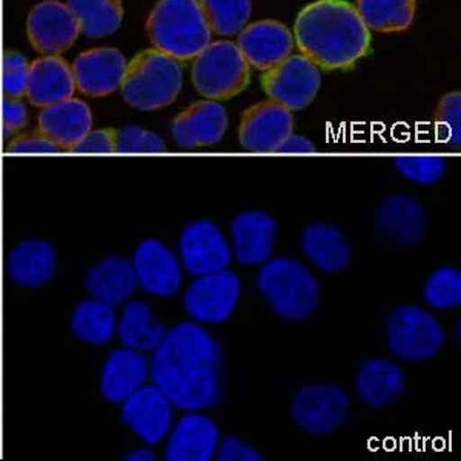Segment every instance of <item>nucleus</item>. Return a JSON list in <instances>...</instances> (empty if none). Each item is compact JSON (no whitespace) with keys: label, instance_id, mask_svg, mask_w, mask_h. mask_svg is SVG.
<instances>
[{"label":"nucleus","instance_id":"f257e3e1","mask_svg":"<svg viewBox=\"0 0 461 461\" xmlns=\"http://www.w3.org/2000/svg\"><path fill=\"white\" fill-rule=\"evenodd\" d=\"M221 346L194 321H182L167 332L152 356L149 371L180 411L210 408L221 395Z\"/></svg>","mask_w":461,"mask_h":461},{"label":"nucleus","instance_id":"f03ea898","mask_svg":"<svg viewBox=\"0 0 461 461\" xmlns=\"http://www.w3.org/2000/svg\"><path fill=\"white\" fill-rule=\"evenodd\" d=\"M294 37L304 58L323 71H348L371 51V32L346 0H315L304 6Z\"/></svg>","mask_w":461,"mask_h":461},{"label":"nucleus","instance_id":"7ed1b4c3","mask_svg":"<svg viewBox=\"0 0 461 461\" xmlns=\"http://www.w3.org/2000/svg\"><path fill=\"white\" fill-rule=\"evenodd\" d=\"M147 32L156 50L180 63L197 58L212 36L199 0H158L148 17Z\"/></svg>","mask_w":461,"mask_h":461},{"label":"nucleus","instance_id":"20e7f679","mask_svg":"<svg viewBox=\"0 0 461 461\" xmlns=\"http://www.w3.org/2000/svg\"><path fill=\"white\" fill-rule=\"evenodd\" d=\"M184 84V71L177 59L156 48L143 50L126 65L122 97L139 111H158L177 99Z\"/></svg>","mask_w":461,"mask_h":461},{"label":"nucleus","instance_id":"39448f33","mask_svg":"<svg viewBox=\"0 0 461 461\" xmlns=\"http://www.w3.org/2000/svg\"><path fill=\"white\" fill-rule=\"evenodd\" d=\"M258 289L282 319L300 321L317 308L320 286L302 263L289 258H271L263 263L256 278Z\"/></svg>","mask_w":461,"mask_h":461},{"label":"nucleus","instance_id":"423d86ee","mask_svg":"<svg viewBox=\"0 0 461 461\" xmlns=\"http://www.w3.org/2000/svg\"><path fill=\"white\" fill-rule=\"evenodd\" d=\"M193 84L204 99L230 100L243 93L251 82V68L236 43H210L194 59Z\"/></svg>","mask_w":461,"mask_h":461},{"label":"nucleus","instance_id":"0eeeda50","mask_svg":"<svg viewBox=\"0 0 461 461\" xmlns=\"http://www.w3.org/2000/svg\"><path fill=\"white\" fill-rule=\"evenodd\" d=\"M386 339L391 354L403 362L419 363L440 351L446 334L429 311L417 304H403L389 315Z\"/></svg>","mask_w":461,"mask_h":461},{"label":"nucleus","instance_id":"6e6552de","mask_svg":"<svg viewBox=\"0 0 461 461\" xmlns=\"http://www.w3.org/2000/svg\"><path fill=\"white\" fill-rule=\"evenodd\" d=\"M260 82L269 100L289 111H300L315 99L321 85V74L303 54H291L284 62L265 71Z\"/></svg>","mask_w":461,"mask_h":461},{"label":"nucleus","instance_id":"1a4fd4ad","mask_svg":"<svg viewBox=\"0 0 461 461\" xmlns=\"http://www.w3.org/2000/svg\"><path fill=\"white\" fill-rule=\"evenodd\" d=\"M240 299V278L232 271L204 274L189 285L185 311L199 323L217 325L230 319Z\"/></svg>","mask_w":461,"mask_h":461},{"label":"nucleus","instance_id":"9d476101","mask_svg":"<svg viewBox=\"0 0 461 461\" xmlns=\"http://www.w3.org/2000/svg\"><path fill=\"white\" fill-rule=\"evenodd\" d=\"M348 395L337 384L303 386L291 402L294 421L310 435L334 432L348 417Z\"/></svg>","mask_w":461,"mask_h":461},{"label":"nucleus","instance_id":"9b49d317","mask_svg":"<svg viewBox=\"0 0 461 461\" xmlns=\"http://www.w3.org/2000/svg\"><path fill=\"white\" fill-rule=\"evenodd\" d=\"M27 34L37 53L60 56L77 42L79 23L67 4L60 0H43L28 14Z\"/></svg>","mask_w":461,"mask_h":461},{"label":"nucleus","instance_id":"f8f14e48","mask_svg":"<svg viewBox=\"0 0 461 461\" xmlns=\"http://www.w3.org/2000/svg\"><path fill=\"white\" fill-rule=\"evenodd\" d=\"M121 419L147 446H158L169 434L174 404L156 384H143L122 403Z\"/></svg>","mask_w":461,"mask_h":461},{"label":"nucleus","instance_id":"ddd939ff","mask_svg":"<svg viewBox=\"0 0 461 461\" xmlns=\"http://www.w3.org/2000/svg\"><path fill=\"white\" fill-rule=\"evenodd\" d=\"M178 251L185 269L197 277L223 271L232 258L223 232L212 221H194L185 226Z\"/></svg>","mask_w":461,"mask_h":461},{"label":"nucleus","instance_id":"4468645a","mask_svg":"<svg viewBox=\"0 0 461 461\" xmlns=\"http://www.w3.org/2000/svg\"><path fill=\"white\" fill-rule=\"evenodd\" d=\"M137 284L156 297H173L182 288L184 271L177 256L158 239H145L132 254Z\"/></svg>","mask_w":461,"mask_h":461},{"label":"nucleus","instance_id":"2eb2a0df","mask_svg":"<svg viewBox=\"0 0 461 461\" xmlns=\"http://www.w3.org/2000/svg\"><path fill=\"white\" fill-rule=\"evenodd\" d=\"M293 111L274 100H267L241 114L239 140L247 151L274 152L293 134Z\"/></svg>","mask_w":461,"mask_h":461},{"label":"nucleus","instance_id":"dca6fc26","mask_svg":"<svg viewBox=\"0 0 461 461\" xmlns=\"http://www.w3.org/2000/svg\"><path fill=\"white\" fill-rule=\"evenodd\" d=\"M228 128V113L217 100H200L174 117L169 134L185 149L212 147Z\"/></svg>","mask_w":461,"mask_h":461},{"label":"nucleus","instance_id":"f3484780","mask_svg":"<svg viewBox=\"0 0 461 461\" xmlns=\"http://www.w3.org/2000/svg\"><path fill=\"white\" fill-rule=\"evenodd\" d=\"M125 56L117 48H93L80 53L73 65L76 89L89 97H106L121 88Z\"/></svg>","mask_w":461,"mask_h":461},{"label":"nucleus","instance_id":"a211bd4d","mask_svg":"<svg viewBox=\"0 0 461 461\" xmlns=\"http://www.w3.org/2000/svg\"><path fill=\"white\" fill-rule=\"evenodd\" d=\"M375 230L389 245L412 247L425 236V208L411 195H389L375 211Z\"/></svg>","mask_w":461,"mask_h":461},{"label":"nucleus","instance_id":"6ab92c4d","mask_svg":"<svg viewBox=\"0 0 461 461\" xmlns=\"http://www.w3.org/2000/svg\"><path fill=\"white\" fill-rule=\"evenodd\" d=\"M237 47L249 67L267 71L291 56L294 36L282 22H254L239 32Z\"/></svg>","mask_w":461,"mask_h":461},{"label":"nucleus","instance_id":"aec40b11","mask_svg":"<svg viewBox=\"0 0 461 461\" xmlns=\"http://www.w3.org/2000/svg\"><path fill=\"white\" fill-rule=\"evenodd\" d=\"M221 434L206 415L189 412L178 420L165 446L168 461H210L219 447Z\"/></svg>","mask_w":461,"mask_h":461},{"label":"nucleus","instance_id":"412c9836","mask_svg":"<svg viewBox=\"0 0 461 461\" xmlns=\"http://www.w3.org/2000/svg\"><path fill=\"white\" fill-rule=\"evenodd\" d=\"M277 225L271 215L251 210L236 215L230 221V239L237 262L258 267L273 254Z\"/></svg>","mask_w":461,"mask_h":461},{"label":"nucleus","instance_id":"4be33fe9","mask_svg":"<svg viewBox=\"0 0 461 461\" xmlns=\"http://www.w3.org/2000/svg\"><path fill=\"white\" fill-rule=\"evenodd\" d=\"M5 269L11 282L17 286L41 288L54 277L58 269V254L47 240L27 239L8 252Z\"/></svg>","mask_w":461,"mask_h":461},{"label":"nucleus","instance_id":"5701e85b","mask_svg":"<svg viewBox=\"0 0 461 461\" xmlns=\"http://www.w3.org/2000/svg\"><path fill=\"white\" fill-rule=\"evenodd\" d=\"M149 373V363L143 352L122 348L110 352L100 374V393L111 403H123L142 388Z\"/></svg>","mask_w":461,"mask_h":461},{"label":"nucleus","instance_id":"b1692460","mask_svg":"<svg viewBox=\"0 0 461 461\" xmlns=\"http://www.w3.org/2000/svg\"><path fill=\"white\" fill-rule=\"evenodd\" d=\"M37 130L59 147L69 149L93 130V113L84 100L69 97L42 108Z\"/></svg>","mask_w":461,"mask_h":461},{"label":"nucleus","instance_id":"393cba45","mask_svg":"<svg viewBox=\"0 0 461 461\" xmlns=\"http://www.w3.org/2000/svg\"><path fill=\"white\" fill-rule=\"evenodd\" d=\"M73 67L60 56H42L30 67L27 99L39 108L54 105L74 97Z\"/></svg>","mask_w":461,"mask_h":461},{"label":"nucleus","instance_id":"a878e982","mask_svg":"<svg viewBox=\"0 0 461 461\" xmlns=\"http://www.w3.org/2000/svg\"><path fill=\"white\" fill-rule=\"evenodd\" d=\"M137 286L132 263L119 256L102 258L85 276V288L89 295L113 308L131 299Z\"/></svg>","mask_w":461,"mask_h":461},{"label":"nucleus","instance_id":"bb28decb","mask_svg":"<svg viewBox=\"0 0 461 461\" xmlns=\"http://www.w3.org/2000/svg\"><path fill=\"white\" fill-rule=\"evenodd\" d=\"M356 386L363 403L382 409L400 399L406 382L399 365L386 358H371L358 369Z\"/></svg>","mask_w":461,"mask_h":461},{"label":"nucleus","instance_id":"cd10ccee","mask_svg":"<svg viewBox=\"0 0 461 461\" xmlns=\"http://www.w3.org/2000/svg\"><path fill=\"white\" fill-rule=\"evenodd\" d=\"M167 328L142 300H128L117 319V336L123 348L154 352L167 337Z\"/></svg>","mask_w":461,"mask_h":461},{"label":"nucleus","instance_id":"c85d7f7f","mask_svg":"<svg viewBox=\"0 0 461 461\" xmlns=\"http://www.w3.org/2000/svg\"><path fill=\"white\" fill-rule=\"evenodd\" d=\"M302 249L325 273H339L351 263V247L336 226L326 223L306 226L302 234Z\"/></svg>","mask_w":461,"mask_h":461},{"label":"nucleus","instance_id":"c756f323","mask_svg":"<svg viewBox=\"0 0 461 461\" xmlns=\"http://www.w3.org/2000/svg\"><path fill=\"white\" fill-rule=\"evenodd\" d=\"M71 332L88 345L104 346L110 343L117 332L114 308L93 297L80 302L71 319Z\"/></svg>","mask_w":461,"mask_h":461},{"label":"nucleus","instance_id":"7c9ffc66","mask_svg":"<svg viewBox=\"0 0 461 461\" xmlns=\"http://www.w3.org/2000/svg\"><path fill=\"white\" fill-rule=\"evenodd\" d=\"M67 5L79 23L80 34L89 39L114 34L125 14L122 0H67Z\"/></svg>","mask_w":461,"mask_h":461},{"label":"nucleus","instance_id":"2f4dec72","mask_svg":"<svg viewBox=\"0 0 461 461\" xmlns=\"http://www.w3.org/2000/svg\"><path fill=\"white\" fill-rule=\"evenodd\" d=\"M356 8L367 30L400 32L414 23L417 0H357Z\"/></svg>","mask_w":461,"mask_h":461},{"label":"nucleus","instance_id":"473e14b6","mask_svg":"<svg viewBox=\"0 0 461 461\" xmlns=\"http://www.w3.org/2000/svg\"><path fill=\"white\" fill-rule=\"evenodd\" d=\"M211 32L234 36L247 27L251 0H199Z\"/></svg>","mask_w":461,"mask_h":461},{"label":"nucleus","instance_id":"72a5a7b5","mask_svg":"<svg viewBox=\"0 0 461 461\" xmlns=\"http://www.w3.org/2000/svg\"><path fill=\"white\" fill-rule=\"evenodd\" d=\"M423 297L435 310H454L461 303V274L452 267L435 269L426 280Z\"/></svg>","mask_w":461,"mask_h":461},{"label":"nucleus","instance_id":"f704fd0d","mask_svg":"<svg viewBox=\"0 0 461 461\" xmlns=\"http://www.w3.org/2000/svg\"><path fill=\"white\" fill-rule=\"evenodd\" d=\"M393 167L403 177L417 185L435 184L438 182L446 171V160L441 156L429 154H408L397 156L393 160Z\"/></svg>","mask_w":461,"mask_h":461},{"label":"nucleus","instance_id":"c9c22d12","mask_svg":"<svg viewBox=\"0 0 461 461\" xmlns=\"http://www.w3.org/2000/svg\"><path fill=\"white\" fill-rule=\"evenodd\" d=\"M437 137L446 147L460 149L461 145V95L452 91L443 95L435 110Z\"/></svg>","mask_w":461,"mask_h":461},{"label":"nucleus","instance_id":"e433bc0d","mask_svg":"<svg viewBox=\"0 0 461 461\" xmlns=\"http://www.w3.org/2000/svg\"><path fill=\"white\" fill-rule=\"evenodd\" d=\"M32 62L23 54L8 50L2 62V95L6 99H23L27 95Z\"/></svg>","mask_w":461,"mask_h":461},{"label":"nucleus","instance_id":"4c0bfd02","mask_svg":"<svg viewBox=\"0 0 461 461\" xmlns=\"http://www.w3.org/2000/svg\"><path fill=\"white\" fill-rule=\"evenodd\" d=\"M167 151V143L156 132L140 126L115 130V152L121 154H156Z\"/></svg>","mask_w":461,"mask_h":461},{"label":"nucleus","instance_id":"58836bf2","mask_svg":"<svg viewBox=\"0 0 461 461\" xmlns=\"http://www.w3.org/2000/svg\"><path fill=\"white\" fill-rule=\"evenodd\" d=\"M63 151H65L63 148L51 142L41 132L22 134V136L14 137L6 145L8 154H60Z\"/></svg>","mask_w":461,"mask_h":461},{"label":"nucleus","instance_id":"ea45409f","mask_svg":"<svg viewBox=\"0 0 461 461\" xmlns=\"http://www.w3.org/2000/svg\"><path fill=\"white\" fill-rule=\"evenodd\" d=\"M68 151L73 154H113L115 152V130H91Z\"/></svg>","mask_w":461,"mask_h":461},{"label":"nucleus","instance_id":"a19ab883","mask_svg":"<svg viewBox=\"0 0 461 461\" xmlns=\"http://www.w3.org/2000/svg\"><path fill=\"white\" fill-rule=\"evenodd\" d=\"M0 121H2V132L6 140L14 132L23 130L28 123V108L22 99H6L0 105Z\"/></svg>","mask_w":461,"mask_h":461},{"label":"nucleus","instance_id":"79ce46f5","mask_svg":"<svg viewBox=\"0 0 461 461\" xmlns=\"http://www.w3.org/2000/svg\"><path fill=\"white\" fill-rule=\"evenodd\" d=\"M219 461H262L263 456L258 449L248 445L239 437H226L221 447L215 451Z\"/></svg>","mask_w":461,"mask_h":461},{"label":"nucleus","instance_id":"37998d69","mask_svg":"<svg viewBox=\"0 0 461 461\" xmlns=\"http://www.w3.org/2000/svg\"><path fill=\"white\" fill-rule=\"evenodd\" d=\"M314 151V143L308 140L306 137L289 134L274 152H278V154H311Z\"/></svg>","mask_w":461,"mask_h":461},{"label":"nucleus","instance_id":"c03bdc74","mask_svg":"<svg viewBox=\"0 0 461 461\" xmlns=\"http://www.w3.org/2000/svg\"><path fill=\"white\" fill-rule=\"evenodd\" d=\"M154 458H156L154 452L148 449V447H140L136 451L128 452L125 456L126 461H152Z\"/></svg>","mask_w":461,"mask_h":461}]
</instances>
